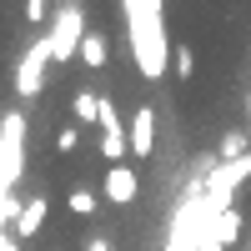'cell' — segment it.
Segmentation results:
<instances>
[{
    "label": "cell",
    "mask_w": 251,
    "mask_h": 251,
    "mask_svg": "<svg viewBox=\"0 0 251 251\" xmlns=\"http://www.w3.org/2000/svg\"><path fill=\"white\" fill-rule=\"evenodd\" d=\"M126 15V40H131V60L141 80H166L171 75V40H166V10L161 0H121Z\"/></svg>",
    "instance_id": "obj_1"
},
{
    "label": "cell",
    "mask_w": 251,
    "mask_h": 251,
    "mask_svg": "<svg viewBox=\"0 0 251 251\" xmlns=\"http://www.w3.org/2000/svg\"><path fill=\"white\" fill-rule=\"evenodd\" d=\"M86 35H91V25H86V5H80V0H66V5L50 15V25H46L50 60H55V66L75 60V55H80V40H86Z\"/></svg>",
    "instance_id": "obj_2"
},
{
    "label": "cell",
    "mask_w": 251,
    "mask_h": 251,
    "mask_svg": "<svg viewBox=\"0 0 251 251\" xmlns=\"http://www.w3.org/2000/svg\"><path fill=\"white\" fill-rule=\"evenodd\" d=\"M25 176V116L5 111L0 116V196H10Z\"/></svg>",
    "instance_id": "obj_3"
},
{
    "label": "cell",
    "mask_w": 251,
    "mask_h": 251,
    "mask_svg": "<svg viewBox=\"0 0 251 251\" xmlns=\"http://www.w3.org/2000/svg\"><path fill=\"white\" fill-rule=\"evenodd\" d=\"M50 66H55V60H50L46 35H40V40H30V46L20 50V60H15V75H10V80H15V96H20V100H35L40 91H46Z\"/></svg>",
    "instance_id": "obj_4"
},
{
    "label": "cell",
    "mask_w": 251,
    "mask_h": 251,
    "mask_svg": "<svg viewBox=\"0 0 251 251\" xmlns=\"http://www.w3.org/2000/svg\"><path fill=\"white\" fill-rule=\"evenodd\" d=\"M100 196H106L111 206H131L136 196H141V176H136V166H106L100 171Z\"/></svg>",
    "instance_id": "obj_5"
},
{
    "label": "cell",
    "mask_w": 251,
    "mask_h": 251,
    "mask_svg": "<svg viewBox=\"0 0 251 251\" xmlns=\"http://www.w3.org/2000/svg\"><path fill=\"white\" fill-rule=\"evenodd\" d=\"M126 131H131V156L146 161V156L156 151V111H151V106H141L131 121H126Z\"/></svg>",
    "instance_id": "obj_6"
},
{
    "label": "cell",
    "mask_w": 251,
    "mask_h": 251,
    "mask_svg": "<svg viewBox=\"0 0 251 251\" xmlns=\"http://www.w3.org/2000/svg\"><path fill=\"white\" fill-rule=\"evenodd\" d=\"M46 211H50L46 196H30L25 206H20V216H15V226H10V236H15V241H35V236H40V226H46Z\"/></svg>",
    "instance_id": "obj_7"
},
{
    "label": "cell",
    "mask_w": 251,
    "mask_h": 251,
    "mask_svg": "<svg viewBox=\"0 0 251 251\" xmlns=\"http://www.w3.org/2000/svg\"><path fill=\"white\" fill-rule=\"evenodd\" d=\"M100 106H106V96H96V91H75V100H71L75 126H100Z\"/></svg>",
    "instance_id": "obj_8"
},
{
    "label": "cell",
    "mask_w": 251,
    "mask_h": 251,
    "mask_svg": "<svg viewBox=\"0 0 251 251\" xmlns=\"http://www.w3.org/2000/svg\"><path fill=\"white\" fill-rule=\"evenodd\" d=\"M80 66H91V71H106V60H111V46H106V35L100 30H91L86 40H80Z\"/></svg>",
    "instance_id": "obj_9"
},
{
    "label": "cell",
    "mask_w": 251,
    "mask_h": 251,
    "mask_svg": "<svg viewBox=\"0 0 251 251\" xmlns=\"http://www.w3.org/2000/svg\"><path fill=\"white\" fill-rule=\"evenodd\" d=\"M241 156H251V151H246V131H226V136H221L216 161H241Z\"/></svg>",
    "instance_id": "obj_10"
},
{
    "label": "cell",
    "mask_w": 251,
    "mask_h": 251,
    "mask_svg": "<svg viewBox=\"0 0 251 251\" xmlns=\"http://www.w3.org/2000/svg\"><path fill=\"white\" fill-rule=\"evenodd\" d=\"M66 206H71V216H80V221H86V216H96V191H86V186H75V191L66 196Z\"/></svg>",
    "instance_id": "obj_11"
},
{
    "label": "cell",
    "mask_w": 251,
    "mask_h": 251,
    "mask_svg": "<svg viewBox=\"0 0 251 251\" xmlns=\"http://www.w3.org/2000/svg\"><path fill=\"white\" fill-rule=\"evenodd\" d=\"M191 71H196L191 46H176V50H171V75H176V80H191Z\"/></svg>",
    "instance_id": "obj_12"
},
{
    "label": "cell",
    "mask_w": 251,
    "mask_h": 251,
    "mask_svg": "<svg viewBox=\"0 0 251 251\" xmlns=\"http://www.w3.org/2000/svg\"><path fill=\"white\" fill-rule=\"evenodd\" d=\"M80 146V126H66V131H55V151L66 156V151H75Z\"/></svg>",
    "instance_id": "obj_13"
},
{
    "label": "cell",
    "mask_w": 251,
    "mask_h": 251,
    "mask_svg": "<svg viewBox=\"0 0 251 251\" xmlns=\"http://www.w3.org/2000/svg\"><path fill=\"white\" fill-rule=\"evenodd\" d=\"M25 20L40 25V20H46V0H25Z\"/></svg>",
    "instance_id": "obj_14"
},
{
    "label": "cell",
    "mask_w": 251,
    "mask_h": 251,
    "mask_svg": "<svg viewBox=\"0 0 251 251\" xmlns=\"http://www.w3.org/2000/svg\"><path fill=\"white\" fill-rule=\"evenodd\" d=\"M86 251H111V241H106V236H91V241H86Z\"/></svg>",
    "instance_id": "obj_15"
},
{
    "label": "cell",
    "mask_w": 251,
    "mask_h": 251,
    "mask_svg": "<svg viewBox=\"0 0 251 251\" xmlns=\"http://www.w3.org/2000/svg\"><path fill=\"white\" fill-rule=\"evenodd\" d=\"M246 131H251V96H246Z\"/></svg>",
    "instance_id": "obj_16"
}]
</instances>
